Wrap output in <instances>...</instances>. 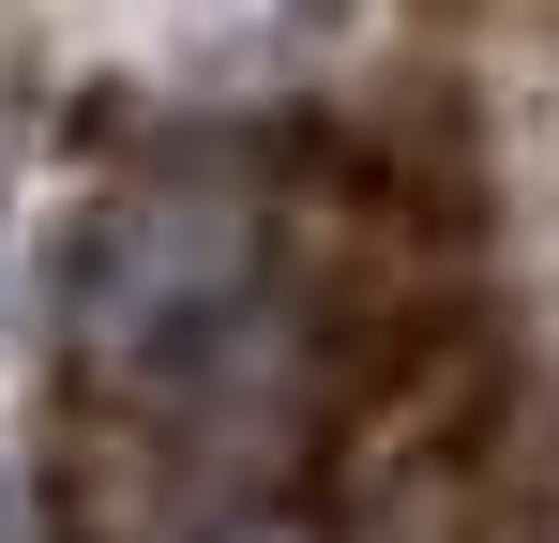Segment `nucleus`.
<instances>
[{"label":"nucleus","instance_id":"nucleus-3","mask_svg":"<svg viewBox=\"0 0 559 543\" xmlns=\"http://www.w3.org/2000/svg\"><path fill=\"white\" fill-rule=\"evenodd\" d=\"M302 15H348V0H302Z\"/></svg>","mask_w":559,"mask_h":543},{"label":"nucleus","instance_id":"nucleus-1","mask_svg":"<svg viewBox=\"0 0 559 543\" xmlns=\"http://www.w3.org/2000/svg\"><path fill=\"white\" fill-rule=\"evenodd\" d=\"M258 302H273V242H258V212L212 196V181H136V196H106L92 242H76V272H61L76 377L121 393L136 423H152V408H197V393L242 362Z\"/></svg>","mask_w":559,"mask_h":543},{"label":"nucleus","instance_id":"nucleus-2","mask_svg":"<svg viewBox=\"0 0 559 543\" xmlns=\"http://www.w3.org/2000/svg\"><path fill=\"white\" fill-rule=\"evenodd\" d=\"M197 543H302V529H273V514H212Z\"/></svg>","mask_w":559,"mask_h":543}]
</instances>
